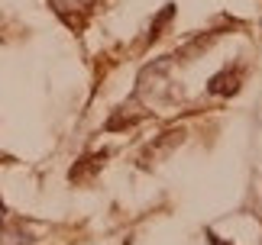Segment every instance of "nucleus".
Returning a JSON list of instances; mask_svg holds the SVG:
<instances>
[{
    "label": "nucleus",
    "instance_id": "f257e3e1",
    "mask_svg": "<svg viewBox=\"0 0 262 245\" xmlns=\"http://www.w3.org/2000/svg\"><path fill=\"white\" fill-rule=\"evenodd\" d=\"M239 71L236 68H230V71H220V75H214V81L207 84L210 94H233V90L239 87Z\"/></svg>",
    "mask_w": 262,
    "mask_h": 245
},
{
    "label": "nucleus",
    "instance_id": "f03ea898",
    "mask_svg": "<svg viewBox=\"0 0 262 245\" xmlns=\"http://www.w3.org/2000/svg\"><path fill=\"white\" fill-rule=\"evenodd\" d=\"M91 4H94V0H52V7H55L65 19L72 16V10H88Z\"/></svg>",
    "mask_w": 262,
    "mask_h": 245
},
{
    "label": "nucleus",
    "instance_id": "7ed1b4c3",
    "mask_svg": "<svg viewBox=\"0 0 262 245\" xmlns=\"http://www.w3.org/2000/svg\"><path fill=\"white\" fill-rule=\"evenodd\" d=\"M0 245H33V236L26 229H7L0 236Z\"/></svg>",
    "mask_w": 262,
    "mask_h": 245
},
{
    "label": "nucleus",
    "instance_id": "20e7f679",
    "mask_svg": "<svg viewBox=\"0 0 262 245\" xmlns=\"http://www.w3.org/2000/svg\"><path fill=\"white\" fill-rule=\"evenodd\" d=\"M210 242H214V245H220V239H217V236H210Z\"/></svg>",
    "mask_w": 262,
    "mask_h": 245
},
{
    "label": "nucleus",
    "instance_id": "39448f33",
    "mask_svg": "<svg viewBox=\"0 0 262 245\" xmlns=\"http://www.w3.org/2000/svg\"><path fill=\"white\" fill-rule=\"evenodd\" d=\"M0 219H4V203H0Z\"/></svg>",
    "mask_w": 262,
    "mask_h": 245
}]
</instances>
